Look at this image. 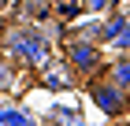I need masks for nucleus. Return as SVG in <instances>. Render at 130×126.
Listing matches in <instances>:
<instances>
[{
	"instance_id": "39448f33",
	"label": "nucleus",
	"mask_w": 130,
	"mask_h": 126,
	"mask_svg": "<svg viewBox=\"0 0 130 126\" xmlns=\"http://www.w3.org/2000/svg\"><path fill=\"white\" fill-rule=\"evenodd\" d=\"M37 78H41V85H45V89H52V93H60V89H71L74 82H78V74H74V70H71L63 59H60V63L52 59L48 67H41V70H37Z\"/></svg>"
},
{
	"instance_id": "1a4fd4ad",
	"label": "nucleus",
	"mask_w": 130,
	"mask_h": 126,
	"mask_svg": "<svg viewBox=\"0 0 130 126\" xmlns=\"http://www.w3.org/2000/svg\"><path fill=\"white\" fill-rule=\"evenodd\" d=\"M26 15H30V19H45V15H48V4H41V0H30V4H26Z\"/></svg>"
},
{
	"instance_id": "20e7f679",
	"label": "nucleus",
	"mask_w": 130,
	"mask_h": 126,
	"mask_svg": "<svg viewBox=\"0 0 130 126\" xmlns=\"http://www.w3.org/2000/svg\"><path fill=\"white\" fill-rule=\"evenodd\" d=\"M104 48H111L115 56H130V15H111L104 19Z\"/></svg>"
},
{
	"instance_id": "f257e3e1",
	"label": "nucleus",
	"mask_w": 130,
	"mask_h": 126,
	"mask_svg": "<svg viewBox=\"0 0 130 126\" xmlns=\"http://www.w3.org/2000/svg\"><path fill=\"white\" fill-rule=\"evenodd\" d=\"M0 52L22 70H41L48 67V37L37 22H11L0 30Z\"/></svg>"
},
{
	"instance_id": "9d476101",
	"label": "nucleus",
	"mask_w": 130,
	"mask_h": 126,
	"mask_svg": "<svg viewBox=\"0 0 130 126\" xmlns=\"http://www.w3.org/2000/svg\"><path fill=\"white\" fill-rule=\"evenodd\" d=\"M86 8H93V11H108V0H86Z\"/></svg>"
},
{
	"instance_id": "7ed1b4c3",
	"label": "nucleus",
	"mask_w": 130,
	"mask_h": 126,
	"mask_svg": "<svg viewBox=\"0 0 130 126\" xmlns=\"http://www.w3.org/2000/svg\"><path fill=\"white\" fill-rule=\"evenodd\" d=\"M86 93H89L93 107H97V111H104L108 119H119V115H126L130 93H126V89H119V85H115V82H111L108 74H97V78H89V82H86Z\"/></svg>"
},
{
	"instance_id": "0eeeda50",
	"label": "nucleus",
	"mask_w": 130,
	"mask_h": 126,
	"mask_svg": "<svg viewBox=\"0 0 130 126\" xmlns=\"http://www.w3.org/2000/svg\"><path fill=\"white\" fill-rule=\"evenodd\" d=\"M15 85H19V67L0 52V93H11Z\"/></svg>"
},
{
	"instance_id": "6e6552de",
	"label": "nucleus",
	"mask_w": 130,
	"mask_h": 126,
	"mask_svg": "<svg viewBox=\"0 0 130 126\" xmlns=\"http://www.w3.org/2000/svg\"><path fill=\"white\" fill-rule=\"evenodd\" d=\"M0 126H37V122L19 107H0Z\"/></svg>"
},
{
	"instance_id": "9b49d317",
	"label": "nucleus",
	"mask_w": 130,
	"mask_h": 126,
	"mask_svg": "<svg viewBox=\"0 0 130 126\" xmlns=\"http://www.w3.org/2000/svg\"><path fill=\"white\" fill-rule=\"evenodd\" d=\"M4 11H8V0H0V30H4Z\"/></svg>"
},
{
	"instance_id": "423d86ee",
	"label": "nucleus",
	"mask_w": 130,
	"mask_h": 126,
	"mask_svg": "<svg viewBox=\"0 0 130 126\" xmlns=\"http://www.w3.org/2000/svg\"><path fill=\"white\" fill-rule=\"evenodd\" d=\"M104 74H108L119 89H126V93H130V56H115V59H108Z\"/></svg>"
},
{
	"instance_id": "f03ea898",
	"label": "nucleus",
	"mask_w": 130,
	"mask_h": 126,
	"mask_svg": "<svg viewBox=\"0 0 130 126\" xmlns=\"http://www.w3.org/2000/svg\"><path fill=\"white\" fill-rule=\"evenodd\" d=\"M104 45H97V41H86V37H71L67 45H63V63H67L74 74L82 78V82H89V78L104 74Z\"/></svg>"
},
{
	"instance_id": "f8f14e48",
	"label": "nucleus",
	"mask_w": 130,
	"mask_h": 126,
	"mask_svg": "<svg viewBox=\"0 0 130 126\" xmlns=\"http://www.w3.org/2000/svg\"><path fill=\"white\" fill-rule=\"evenodd\" d=\"M126 119H130V104H126Z\"/></svg>"
}]
</instances>
